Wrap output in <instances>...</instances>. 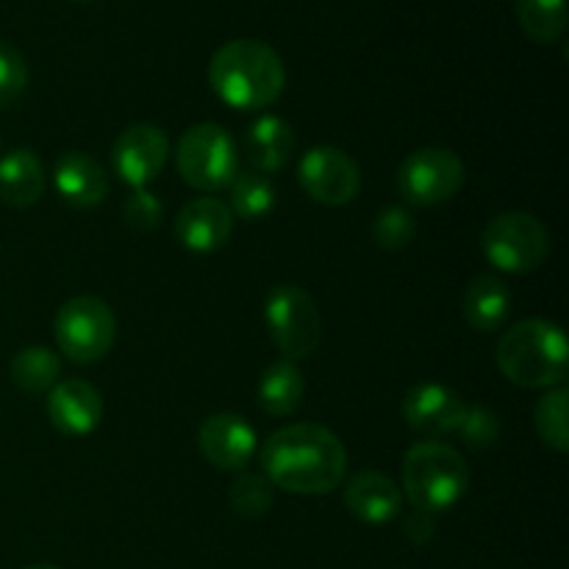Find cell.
Here are the masks:
<instances>
[{"label":"cell","mask_w":569,"mask_h":569,"mask_svg":"<svg viewBox=\"0 0 569 569\" xmlns=\"http://www.w3.org/2000/svg\"><path fill=\"white\" fill-rule=\"evenodd\" d=\"M53 333L67 359L76 365H94L114 348L117 317L106 300L78 295L56 311Z\"/></svg>","instance_id":"ba28073f"},{"label":"cell","mask_w":569,"mask_h":569,"mask_svg":"<svg viewBox=\"0 0 569 569\" xmlns=\"http://www.w3.org/2000/svg\"><path fill=\"white\" fill-rule=\"evenodd\" d=\"M26 569H59V567H53V565H31V567H26Z\"/></svg>","instance_id":"1f68e13d"},{"label":"cell","mask_w":569,"mask_h":569,"mask_svg":"<svg viewBox=\"0 0 569 569\" xmlns=\"http://www.w3.org/2000/svg\"><path fill=\"white\" fill-rule=\"evenodd\" d=\"M264 326L287 361L309 359L322 339V317L311 295L298 283H276L264 298Z\"/></svg>","instance_id":"52a82bcc"},{"label":"cell","mask_w":569,"mask_h":569,"mask_svg":"<svg viewBox=\"0 0 569 569\" xmlns=\"http://www.w3.org/2000/svg\"><path fill=\"white\" fill-rule=\"evenodd\" d=\"M569 392L567 387H556L545 392V398L537 403L533 411V426H537L539 439L545 448L556 450V453H567L569 450Z\"/></svg>","instance_id":"d4e9b609"},{"label":"cell","mask_w":569,"mask_h":569,"mask_svg":"<svg viewBox=\"0 0 569 569\" xmlns=\"http://www.w3.org/2000/svg\"><path fill=\"white\" fill-rule=\"evenodd\" d=\"M417 220L403 206H387L372 220V239L381 250H403L415 242Z\"/></svg>","instance_id":"4316f807"},{"label":"cell","mask_w":569,"mask_h":569,"mask_svg":"<svg viewBox=\"0 0 569 569\" xmlns=\"http://www.w3.org/2000/svg\"><path fill=\"white\" fill-rule=\"evenodd\" d=\"M498 367L515 387L556 389L569 376V345L561 326L550 320H522L498 342Z\"/></svg>","instance_id":"3957f363"},{"label":"cell","mask_w":569,"mask_h":569,"mask_svg":"<svg viewBox=\"0 0 569 569\" xmlns=\"http://www.w3.org/2000/svg\"><path fill=\"white\" fill-rule=\"evenodd\" d=\"M481 250L487 261L509 276H526L550 256V231L537 214L503 211L483 226Z\"/></svg>","instance_id":"5b68a950"},{"label":"cell","mask_w":569,"mask_h":569,"mask_svg":"<svg viewBox=\"0 0 569 569\" xmlns=\"http://www.w3.org/2000/svg\"><path fill=\"white\" fill-rule=\"evenodd\" d=\"M261 476L289 495H328L348 476V450L320 422H292L259 448Z\"/></svg>","instance_id":"6da1fadb"},{"label":"cell","mask_w":569,"mask_h":569,"mask_svg":"<svg viewBox=\"0 0 569 569\" xmlns=\"http://www.w3.org/2000/svg\"><path fill=\"white\" fill-rule=\"evenodd\" d=\"M233 231V214L222 200L198 198L189 200L176 217V239L189 253H214L226 248Z\"/></svg>","instance_id":"9a60e30c"},{"label":"cell","mask_w":569,"mask_h":569,"mask_svg":"<svg viewBox=\"0 0 569 569\" xmlns=\"http://www.w3.org/2000/svg\"><path fill=\"white\" fill-rule=\"evenodd\" d=\"M209 83L217 98L239 111L276 103L287 87L281 56L259 39H231L209 61Z\"/></svg>","instance_id":"7a4b0ae2"},{"label":"cell","mask_w":569,"mask_h":569,"mask_svg":"<svg viewBox=\"0 0 569 569\" xmlns=\"http://www.w3.org/2000/svg\"><path fill=\"white\" fill-rule=\"evenodd\" d=\"M44 167L28 148H14L0 156V200L11 209H31L44 194Z\"/></svg>","instance_id":"ac0fdd59"},{"label":"cell","mask_w":569,"mask_h":569,"mask_svg":"<svg viewBox=\"0 0 569 569\" xmlns=\"http://www.w3.org/2000/svg\"><path fill=\"white\" fill-rule=\"evenodd\" d=\"M467 415V403L456 389L445 383L426 381L417 383L403 398V420L415 431L428 437H442V433L459 431L461 420Z\"/></svg>","instance_id":"4fadbf2b"},{"label":"cell","mask_w":569,"mask_h":569,"mask_svg":"<svg viewBox=\"0 0 569 569\" xmlns=\"http://www.w3.org/2000/svg\"><path fill=\"white\" fill-rule=\"evenodd\" d=\"M272 498H276L272 483L264 476H256V472H242L233 481L231 492H228V503H231L233 515L244 517V520L264 517L272 509Z\"/></svg>","instance_id":"484cf974"},{"label":"cell","mask_w":569,"mask_h":569,"mask_svg":"<svg viewBox=\"0 0 569 569\" xmlns=\"http://www.w3.org/2000/svg\"><path fill=\"white\" fill-rule=\"evenodd\" d=\"M53 187L64 198V203L76 209H94L109 194V178L92 156L70 150L56 161Z\"/></svg>","instance_id":"e0dca14e"},{"label":"cell","mask_w":569,"mask_h":569,"mask_svg":"<svg viewBox=\"0 0 569 569\" xmlns=\"http://www.w3.org/2000/svg\"><path fill=\"white\" fill-rule=\"evenodd\" d=\"M198 448L211 467L237 472L244 470L259 453V437L242 415L220 411V415H209L200 422Z\"/></svg>","instance_id":"7c38bea8"},{"label":"cell","mask_w":569,"mask_h":569,"mask_svg":"<svg viewBox=\"0 0 569 569\" xmlns=\"http://www.w3.org/2000/svg\"><path fill=\"white\" fill-rule=\"evenodd\" d=\"M517 20L533 42H559L567 31V0H517Z\"/></svg>","instance_id":"cb8c5ba5"},{"label":"cell","mask_w":569,"mask_h":569,"mask_svg":"<svg viewBox=\"0 0 569 569\" xmlns=\"http://www.w3.org/2000/svg\"><path fill=\"white\" fill-rule=\"evenodd\" d=\"M461 315L467 326L478 333H495L511 315V295L506 283L495 276H476L461 298Z\"/></svg>","instance_id":"d6986e66"},{"label":"cell","mask_w":569,"mask_h":569,"mask_svg":"<svg viewBox=\"0 0 569 569\" xmlns=\"http://www.w3.org/2000/svg\"><path fill=\"white\" fill-rule=\"evenodd\" d=\"M456 433H461L467 448L487 450L498 442L500 420L492 409H487V406H467V415Z\"/></svg>","instance_id":"f546056e"},{"label":"cell","mask_w":569,"mask_h":569,"mask_svg":"<svg viewBox=\"0 0 569 569\" xmlns=\"http://www.w3.org/2000/svg\"><path fill=\"white\" fill-rule=\"evenodd\" d=\"M231 214L244 222L264 220L276 209V183L270 176L259 170L239 172L231 187Z\"/></svg>","instance_id":"603a6c76"},{"label":"cell","mask_w":569,"mask_h":569,"mask_svg":"<svg viewBox=\"0 0 569 569\" xmlns=\"http://www.w3.org/2000/svg\"><path fill=\"white\" fill-rule=\"evenodd\" d=\"M176 167L189 187L200 192H220L239 176L237 142L217 122H198L178 139Z\"/></svg>","instance_id":"8992f818"},{"label":"cell","mask_w":569,"mask_h":569,"mask_svg":"<svg viewBox=\"0 0 569 569\" xmlns=\"http://www.w3.org/2000/svg\"><path fill=\"white\" fill-rule=\"evenodd\" d=\"M9 376L14 387H20L28 395H42L59 383L61 359L44 345H31L14 353L9 361Z\"/></svg>","instance_id":"7402d4cb"},{"label":"cell","mask_w":569,"mask_h":569,"mask_svg":"<svg viewBox=\"0 0 569 569\" xmlns=\"http://www.w3.org/2000/svg\"><path fill=\"white\" fill-rule=\"evenodd\" d=\"M342 503L356 520L367 526H387L403 509V492L389 476L376 470L356 472L348 478L342 492Z\"/></svg>","instance_id":"2e32d148"},{"label":"cell","mask_w":569,"mask_h":569,"mask_svg":"<svg viewBox=\"0 0 569 569\" xmlns=\"http://www.w3.org/2000/svg\"><path fill=\"white\" fill-rule=\"evenodd\" d=\"M0 144H3V142H0Z\"/></svg>","instance_id":"d6a6232c"},{"label":"cell","mask_w":569,"mask_h":569,"mask_svg":"<svg viewBox=\"0 0 569 569\" xmlns=\"http://www.w3.org/2000/svg\"><path fill=\"white\" fill-rule=\"evenodd\" d=\"M122 220H126V226L131 231H156L161 226V220H164V206H161V200L150 189H133L122 200Z\"/></svg>","instance_id":"f1b7e54d"},{"label":"cell","mask_w":569,"mask_h":569,"mask_svg":"<svg viewBox=\"0 0 569 569\" xmlns=\"http://www.w3.org/2000/svg\"><path fill=\"white\" fill-rule=\"evenodd\" d=\"M167 159H170V142H167V133L153 122L128 126L111 148L114 172L131 189H148V183L161 176Z\"/></svg>","instance_id":"8fae6325"},{"label":"cell","mask_w":569,"mask_h":569,"mask_svg":"<svg viewBox=\"0 0 569 569\" xmlns=\"http://www.w3.org/2000/svg\"><path fill=\"white\" fill-rule=\"evenodd\" d=\"M431 517H433V515H426V511H417V509H415V515H411L409 520H406V526H403L406 537H409L415 545H426L428 539L433 537V522H431Z\"/></svg>","instance_id":"4dcf8cb0"},{"label":"cell","mask_w":569,"mask_h":569,"mask_svg":"<svg viewBox=\"0 0 569 569\" xmlns=\"http://www.w3.org/2000/svg\"><path fill=\"white\" fill-rule=\"evenodd\" d=\"M298 181L303 192L322 206H348L361 192L359 164L333 144L306 150L298 164Z\"/></svg>","instance_id":"30bf717a"},{"label":"cell","mask_w":569,"mask_h":569,"mask_svg":"<svg viewBox=\"0 0 569 569\" xmlns=\"http://www.w3.org/2000/svg\"><path fill=\"white\" fill-rule=\"evenodd\" d=\"M28 87V64L14 44L0 39V109L20 100Z\"/></svg>","instance_id":"83f0119b"},{"label":"cell","mask_w":569,"mask_h":569,"mask_svg":"<svg viewBox=\"0 0 569 569\" xmlns=\"http://www.w3.org/2000/svg\"><path fill=\"white\" fill-rule=\"evenodd\" d=\"M244 150L253 161V170L264 172V176L278 172L295 153L292 126L278 114H261L259 120L250 122Z\"/></svg>","instance_id":"ffe728a7"},{"label":"cell","mask_w":569,"mask_h":569,"mask_svg":"<svg viewBox=\"0 0 569 569\" xmlns=\"http://www.w3.org/2000/svg\"><path fill=\"white\" fill-rule=\"evenodd\" d=\"M48 417L64 437H89L103 420V398L83 378H67L48 392Z\"/></svg>","instance_id":"5bb4252c"},{"label":"cell","mask_w":569,"mask_h":569,"mask_svg":"<svg viewBox=\"0 0 569 569\" xmlns=\"http://www.w3.org/2000/svg\"><path fill=\"white\" fill-rule=\"evenodd\" d=\"M470 489V470L450 445L428 439L409 448L403 459V498L426 515L453 509Z\"/></svg>","instance_id":"277c9868"},{"label":"cell","mask_w":569,"mask_h":569,"mask_svg":"<svg viewBox=\"0 0 569 569\" xmlns=\"http://www.w3.org/2000/svg\"><path fill=\"white\" fill-rule=\"evenodd\" d=\"M306 395V378L295 361H276L267 367L256 387V403L270 417H289L300 409Z\"/></svg>","instance_id":"44dd1931"},{"label":"cell","mask_w":569,"mask_h":569,"mask_svg":"<svg viewBox=\"0 0 569 569\" xmlns=\"http://www.w3.org/2000/svg\"><path fill=\"white\" fill-rule=\"evenodd\" d=\"M465 187V161L448 148H420L400 161L395 189L417 209L448 203Z\"/></svg>","instance_id":"9c48e42d"}]
</instances>
